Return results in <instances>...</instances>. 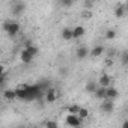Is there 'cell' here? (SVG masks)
I'll return each mask as SVG.
<instances>
[{
  "label": "cell",
  "instance_id": "obj_1",
  "mask_svg": "<svg viewBox=\"0 0 128 128\" xmlns=\"http://www.w3.org/2000/svg\"><path fill=\"white\" fill-rule=\"evenodd\" d=\"M65 124H66L68 126H82V125H83V119H82L78 114L68 113V116L65 118Z\"/></svg>",
  "mask_w": 128,
  "mask_h": 128
},
{
  "label": "cell",
  "instance_id": "obj_2",
  "mask_svg": "<svg viewBox=\"0 0 128 128\" xmlns=\"http://www.w3.org/2000/svg\"><path fill=\"white\" fill-rule=\"evenodd\" d=\"M27 89H29V84H26V83H20V84L15 88V90H17V98H18V100L26 101V96H27Z\"/></svg>",
  "mask_w": 128,
  "mask_h": 128
},
{
  "label": "cell",
  "instance_id": "obj_3",
  "mask_svg": "<svg viewBox=\"0 0 128 128\" xmlns=\"http://www.w3.org/2000/svg\"><path fill=\"white\" fill-rule=\"evenodd\" d=\"M100 108H101V112H102V113H112V112H113V108H114L113 100H108V98L102 100V102L100 104Z\"/></svg>",
  "mask_w": 128,
  "mask_h": 128
},
{
  "label": "cell",
  "instance_id": "obj_4",
  "mask_svg": "<svg viewBox=\"0 0 128 128\" xmlns=\"http://www.w3.org/2000/svg\"><path fill=\"white\" fill-rule=\"evenodd\" d=\"M57 100V90L54 89V88H48L47 90H45V101L47 102H54Z\"/></svg>",
  "mask_w": 128,
  "mask_h": 128
},
{
  "label": "cell",
  "instance_id": "obj_5",
  "mask_svg": "<svg viewBox=\"0 0 128 128\" xmlns=\"http://www.w3.org/2000/svg\"><path fill=\"white\" fill-rule=\"evenodd\" d=\"M98 86H100L98 80H88V83L84 84V90H86L88 94H94V92L98 89Z\"/></svg>",
  "mask_w": 128,
  "mask_h": 128
},
{
  "label": "cell",
  "instance_id": "obj_6",
  "mask_svg": "<svg viewBox=\"0 0 128 128\" xmlns=\"http://www.w3.org/2000/svg\"><path fill=\"white\" fill-rule=\"evenodd\" d=\"M20 60L27 65V63H30V62L33 60V56H32L26 48H23V50H21V53H20Z\"/></svg>",
  "mask_w": 128,
  "mask_h": 128
},
{
  "label": "cell",
  "instance_id": "obj_7",
  "mask_svg": "<svg viewBox=\"0 0 128 128\" xmlns=\"http://www.w3.org/2000/svg\"><path fill=\"white\" fill-rule=\"evenodd\" d=\"M60 36H62V39H63V41H71V39H74L72 29H70V27L62 29V32H60Z\"/></svg>",
  "mask_w": 128,
  "mask_h": 128
},
{
  "label": "cell",
  "instance_id": "obj_8",
  "mask_svg": "<svg viewBox=\"0 0 128 128\" xmlns=\"http://www.w3.org/2000/svg\"><path fill=\"white\" fill-rule=\"evenodd\" d=\"M18 32H20V23H17V21H12L6 33H8L9 36H17V35H18Z\"/></svg>",
  "mask_w": 128,
  "mask_h": 128
},
{
  "label": "cell",
  "instance_id": "obj_9",
  "mask_svg": "<svg viewBox=\"0 0 128 128\" xmlns=\"http://www.w3.org/2000/svg\"><path fill=\"white\" fill-rule=\"evenodd\" d=\"M3 98L6 101H14L17 98V90L15 89H3Z\"/></svg>",
  "mask_w": 128,
  "mask_h": 128
},
{
  "label": "cell",
  "instance_id": "obj_10",
  "mask_svg": "<svg viewBox=\"0 0 128 128\" xmlns=\"http://www.w3.org/2000/svg\"><path fill=\"white\" fill-rule=\"evenodd\" d=\"M94 95L98 98V100H106L107 98V88H104V86H98V89L94 92Z\"/></svg>",
  "mask_w": 128,
  "mask_h": 128
},
{
  "label": "cell",
  "instance_id": "obj_11",
  "mask_svg": "<svg viewBox=\"0 0 128 128\" xmlns=\"http://www.w3.org/2000/svg\"><path fill=\"white\" fill-rule=\"evenodd\" d=\"M24 9H26V5L24 3H15L14 6H12V14L15 15V17H18V15H21L23 12H24Z\"/></svg>",
  "mask_w": 128,
  "mask_h": 128
},
{
  "label": "cell",
  "instance_id": "obj_12",
  "mask_svg": "<svg viewBox=\"0 0 128 128\" xmlns=\"http://www.w3.org/2000/svg\"><path fill=\"white\" fill-rule=\"evenodd\" d=\"M104 51H106V48H104L102 45H96V47H94V48L90 50L89 56H90V57H98V56H102Z\"/></svg>",
  "mask_w": 128,
  "mask_h": 128
},
{
  "label": "cell",
  "instance_id": "obj_13",
  "mask_svg": "<svg viewBox=\"0 0 128 128\" xmlns=\"http://www.w3.org/2000/svg\"><path fill=\"white\" fill-rule=\"evenodd\" d=\"M89 53H90V51H89V50H88L84 45H82V47H78V48H77V51H76V56H77V59H80V60H82V59L88 57V56H89Z\"/></svg>",
  "mask_w": 128,
  "mask_h": 128
},
{
  "label": "cell",
  "instance_id": "obj_14",
  "mask_svg": "<svg viewBox=\"0 0 128 128\" xmlns=\"http://www.w3.org/2000/svg\"><path fill=\"white\" fill-rule=\"evenodd\" d=\"M98 83H100V86H104V88H108L110 84H112V77L108 76V74H102L100 78H98Z\"/></svg>",
  "mask_w": 128,
  "mask_h": 128
},
{
  "label": "cell",
  "instance_id": "obj_15",
  "mask_svg": "<svg viewBox=\"0 0 128 128\" xmlns=\"http://www.w3.org/2000/svg\"><path fill=\"white\" fill-rule=\"evenodd\" d=\"M126 14V9H125V3H120L114 8V17L116 18H122L124 15Z\"/></svg>",
  "mask_w": 128,
  "mask_h": 128
},
{
  "label": "cell",
  "instance_id": "obj_16",
  "mask_svg": "<svg viewBox=\"0 0 128 128\" xmlns=\"http://www.w3.org/2000/svg\"><path fill=\"white\" fill-rule=\"evenodd\" d=\"M72 33H74V39H78V38L84 36V33H86V29H84L83 26H76V27L72 29Z\"/></svg>",
  "mask_w": 128,
  "mask_h": 128
},
{
  "label": "cell",
  "instance_id": "obj_17",
  "mask_svg": "<svg viewBox=\"0 0 128 128\" xmlns=\"http://www.w3.org/2000/svg\"><path fill=\"white\" fill-rule=\"evenodd\" d=\"M118 95H119V90L116 88H113V86L107 88V98L108 100H114V98H118Z\"/></svg>",
  "mask_w": 128,
  "mask_h": 128
},
{
  "label": "cell",
  "instance_id": "obj_18",
  "mask_svg": "<svg viewBox=\"0 0 128 128\" xmlns=\"http://www.w3.org/2000/svg\"><path fill=\"white\" fill-rule=\"evenodd\" d=\"M26 50H27V51H29V53H30V54L33 56V57H36V56L39 54V48H38V47H36L35 44H33V45H30V47H27Z\"/></svg>",
  "mask_w": 128,
  "mask_h": 128
},
{
  "label": "cell",
  "instance_id": "obj_19",
  "mask_svg": "<svg viewBox=\"0 0 128 128\" xmlns=\"http://www.w3.org/2000/svg\"><path fill=\"white\" fill-rule=\"evenodd\" d=\"M80 106L78 104H71L70 107H68V113H72V114H78V112H80Z\"/></svg>",
  "mask_w": 128,
  "mask_h": 128
},
{
  "label": "cell",
  "instance_id": "obj_20",
  "mask_svg": "<svg viewBox=\"0 0 128 128\" xmlns=\"http://www.w3.org/2000/svg\"><path fill=\"white\" fill-rule=\"evenodd\" d=\"M114 38H116V30H114V29H108V30L106 32V39L112 41V39H114Z\"/></svg>",
  "mask_w": 128,
  "mask_h": 128
},
{
  "label": "cell",
  "instance_id": "obj_21",
  "mask_svg": "<svg viewBox=\"0 0 128 128\" xmlns=\"http://www.w3.org/2000/svg\"><path fill=\"white\" fill-rule=\"evenodd\" d=\"M72 5H74V0H60V6H62V8H66V9H68V8H71Z\"/></svg>",
  "mask_w": 128,
  "mask_h": 128
},
{
  "label": "cell",
  "instance_id": "obj_22",
  "mask_svg": "<svg viewBox=\"0 0 128 128\" xmlns=\"http://www.w3.org/2000/svg\"><path fill=\"white\" fill-rule=\"evenodd\" d=\"M78 116H80L82 119L89 118V110H88V108H84V107H82V108H80V112H78Z\"/></svg>",
  "mask_w": 128,
  "mask_h": 128
},
{
  "label": "cell",
  "instance_id": "obj_23",
  "mask_svg": "<svg viewBox=\"0 0 128 128\" xmlns=\"http://www.w3.org/2000/svg\"><path fill=\"white\" fill-rule=\"evenodd\" d=\"M44 125L45 126H50V128H57L59 126V124L54 122V120H47V122H44Z\"/></svg>",
  "mask_w": 128,
  "mask_h": 128
},
{
  "label": "cell",
  "instance_id": "obj_24",
  "mask_svg": "<svg viewBox=\"0 0 128 128\" xmlns=\"http://www.w3.org/2000/svg\"><path fill=\"white\" fill-rule=\"evenodd\" d=\"M82 15H83V18H86V20H89V18H92V12H90V9H84Z\"/></svg>",
  "mask_w": 128,
  "mask_h": 128
},
{
  "label": "cell",
  "instance_id": "obj_25",
  "mask_svg": "<svg viewBox=\"0 0 128 128\" xmlns=\"http://www.w3.org/2000/svg\"><path fill=\"white\" fill-rule=\"evenodd\" d=\"M116 54H118V51H116L114 48H108V50H107V56H108L110 59H112V57H114Z\"/></svg>",
  "mask_w": 128,
  "mask_h": 128
},
{
  "label": "cell",
  "instance_id": "obj_26",
  "mask_svg": "<svg viewBox=\"0 0 128 128\" xmlns=\"http://www.w3.org/2000/svg\"><path fill=\"white\" fill-rule=\"evenodd\" d=\"M11 23H12V20H6V21L3 23V30H5V32H8V29H9Z\"/></svg>",
  "mask_w": 128,
  "mask_h": 128
},
{
  "label": "cell",
  "instance_id": "obj_27",
  "mask_svg": "<svg viewBox=\"0 0 128 128\" xmlns=\"http://www.w3.org/2000/svg\"><path fill=\"white\" fill-rule=\"evenodd\" d=\"M23 45H24V48H27V47L33 45V41H32V39H26V41L23 42Z\"/></svg>",
  "mask_w": 128,
  "mask_h": 128
},
{
  "label": "cell",
  "instance_id": "obj_28",
  "mask_svg": "<svg viewBox=\"0 0 128 128\" xmlns=\"http://www.w3.org/2000/svg\"><path fill=\"white\" fill-rule=\"evenodd\" d=\"M122 62L125 63V65H128V53H124L122 54Z\"/></svg>",
  "mask_w": 128,
  "mask_h": 128
},
{
  "label": "cell",
  "instance_id": "obj_29",
  "mask_svg": "<svg viewBox=\"0 0 128 128\" xmlns=\"http://www.w3.org/2000/svg\"><path fill=\"white\" fill-rule=\"evenodd\" d=\"M122 128H128V120H125V122L122 124Z\"/></svg>",
  "mask_w": 128,
  "mask_h": 128
},
{
  "label": "cell",
  "instance_id": "obj_30",
  "mask_svg": "<svg viewBox=\"0 0 128 128\" xmlns=\"http://www.w3.org/2000/svg\"><path fill=\"white\" fill-rule=\"evenodd\" d=\"M125 9H126V14H128V2L125 3Z\"/></svg>",
  "mask_w": 128,
  "mask_h": 128
}]
</instances>
